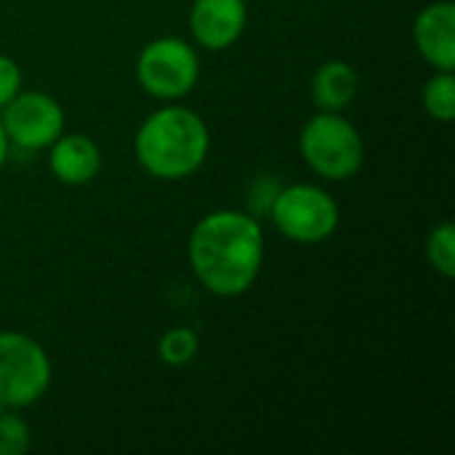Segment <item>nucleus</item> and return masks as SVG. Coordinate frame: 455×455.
<instances>
[{
    "instance_id": "f257e3e1",
    "label": "nucleus",
    "mask_w": 455,
    "mask_h": 455,
    "mask_svg": "<svg viewBox=\"0 0 455 455\" xmlns=\"http://www.w3.org/2000/svg\"><path fill=\"white\" fill-rule=\"evenodd\" d=\"M264 261V235L256 219L240 211L205 216L189 237V264L200 285L216 296L245 293Z\"/></svg>"
},
{
    "instance_id": "f03ea898",
    "label": "nucleus",
    "mask_w": 455,
    "mask_h": 455,
    "mask_svg": "<svg viewBox=\"0 0 455 455\" xmlns=\"http://www.w3.org/2000/svg\"><path fill=\"white\" fill-rule=\"evenodd\" d=\"M208 128L187 107H165L149 115L136 136V157L155 179L192 176L208 155Z\"/></svg>"
},
{
    "instance_id": "7ed1b4c3",
    "label": "nucleus",
    "mask_w": 455,
    "mask_h": 455,
    "mask_svg": "<svg viewBox=\"0 0 455 455\" xmlns=\"http://www.w3.org/2000/svg\"><path fill=\"white\" fill-rule=\"evenodd\" d=\"M299 147L312 171L333 181L352 179L365 155L357 128L336 112L315 115L304 125Z\"/></svg>"
},
{
    "instance_id": "20e7f679",
    "label": "nucleus",
    "mask_w": 455,
    "mask_h": 455,
    "mask_svg": "<svg viewBox=\"0 0 455 455\" xmlns=\"http://www.w3.org/2000/svg\"><path fill=\"white\" fill-rule=\"evenodd\" d=\"M51 384V363L43 347L24 333H0V405L27 408Z\"/></svg>"
},
{
    "instance_id": "39448f33",
    "label": "nucleus",
    "mask_w": 455,
    "mask_h": 455,
    "mask_svg": "<svg viewBox=\"0 0 455 455\" xmlns=\"http://www.w3.org/2000/svg\"><path fill=\"white\" fill-rule=\"evenodd\" d=\"M275 227L293 243H323L339 227V205L333 197L309 184H296L283 189L272 203Z\"/></svg>"
},
{
    "instance_id": "423d86ee",
    "label": "nucleus",
    "mask_w": 455,
    "mask_h": 455,
    "mask_svg": "<svg viewBox=\"0 0 455 455\" xmlns=\"http://www.w3.org/2000/svg\"><path fill=\"white\" fill-rule=\"evenodd\" d=\"M139 83L155 99H181L189 93L200 75V61L192 45L179 37L152 40L136 64Z\"/></svg>"
},
{
    "instance_id": "0eeeda50",
    "label": "nucleus",
    "mask_w": 455,
    "mask_h": 455,
    "mask_svg": "<svg viewBox=\"0 0 455 455\" xmlns=\"http://www.w3.org/2000/svg\"><path fill=\"white\" fill-rule=\"evenodd\" d=\"M3 128L8 141L24 149H45L64 131L61 107L45 93H16L3 112Z\"/></svg>"
},
{
    "instance_id": "6e6552de",
    "label": "nucleus",
    "mask_w": 455,
    "mask_h": 455,
    "mask_svg": "<svg viewBox=\"0 0 455 455\" xmlns=\"http://www.w3.org/2000/svg\"><path fill=\"white\" fill-rule=\"evenodd\" d=\"M245 0H195L189 27L195 40L208 51H224L245 29Z\"/></svg>"
},
{
    "instance_id": "1a4fd4ad",
    "label": "nucleus",
    "mask_w": 455,
    "mask_h": 455,
    "mask_svg": "<svg viewBox=\"0 0 455 455\" xmlns=\"http://www.w3.org/2000/svg\"><path fill=\"white\" fill-rule=\"evenodd\" d=\"M416 45L421 56L440 72H453L455 67V5L440 0L427 5L413 27Z\"/></svg>"
},
{
    "instance_id": "9d476101",
    "label": "nucleus",
    "mask_w": 455,
    "mask_h": 455,
    "mask_svg": "<svg viewBox=\"0 0 455 455\" xmlns=\"http://www.w3.org/2000/svg\"><path fill=\"white\" fill-rule=\"evenodd\" d=\"M99 165H101L99 147L88 136L69 133V136H59L51 144V171L64 184L72 187L88 184L99 173Z\"/></svg>"
},
{
    "instance_id": "9b49d317",
    "label": "nucleus",
    "mask_w": 455,
    "mask_h": 455,
    "mask_svg": "<svg viewBox=\"0 0 455 455\" xmlns=\"http://www.w3.org/2000/svg\"><path fill=\"white\" fill-rule=\"evenodd\" d=\"M355 93H357V72L347 61L323 64L312 80V96L323 112L344 109L355 99Z\"/></svg>"
},
{
    "instance_id": "f8f14e48",
    "label": "nucleus",
    "mask_w": 455,
    "mask_h": 455,
    "mask_svg": "<svg viewBox=\"0 0 455 455\" xmlns=\"http://www.w3.org/2000/svg\"><path fill=\"white\" fill-rule=\"evenodd\" d=\"M424 107L440 123L455 120V77L451 72L435 75L424 88Z\"/></svg>"
},
{
    "instance_id": "ddd939ff",
    "label": "nucleus",
    "mask_w": 455,
    "mask_h": 455,
    "mask_svg": "<svg viewBox=\"0 0 455 455\" xmlns=\"http://www.w3.org/2000/svg\"><path fill=\"white\" fill-rule=\"evenodd\" d=\"M427 259L443 277H455V229L451 221H443L429 235Z\"/></svg>"
},
{
    "instance_id": "4468645a",
    "label": "nucleus",
    "mask_w": 455,
    "mask_h": 455,
    "mask_svg": "<svg viewBox=\"0 0 455 455\" xmlns=\"http://www.w3.org/2000/svg\"><path fill=\"white\" fill-rule=\"evenodd\" d=\"M200 339L189 328H173L160 339V357L168 365H187L197 355Z\"/></svg>"
},
{
    "instance_id": "2eb2a0df",
    "label": "nucleus",
    "mask_w": 455,
    "mask_h": 455,
    "mask_svg": "<svg viewBox=\"0 0 455 455\" xmlns=\"http://www.w3.org/2000/svg\"><path fill=\"white\" fill-rule=\"evenodd\" d=\"M32 445L29 427L13 413H0V455H24Z\"/></svg>"
},
{
    "instance_id": "dca6fc26",
    "label": "nucleus",
    "mask_w": 455,
    "mask_h": 455,
    "mask_svg": "<svg viewBox=\"0 0 455 455\" xmlns=\"http://www.w3.org/2000/svg\"><path fill=\"white\" fill-rule=\"evenodd\" d=\"M21 85V72L16 67V61H11L8 56H0V107H5Z\"/></svg>"
},
{
    "instance_id": "f3484780",
    "label": "nucleus",
    "mask_w": 455,
    "mask_h": 455,
    "mask_svg": "<svg viewBox=\"0 0 455 455\" xmlns=\"http://www.w3.org/2000/svg\"><path fill=\"white\" fill-rule=\"evenodd\" d=\"M5 157H8V133H5L3 120H0V168H3V163H5Z\"/></svg>"
}]
</instances>
